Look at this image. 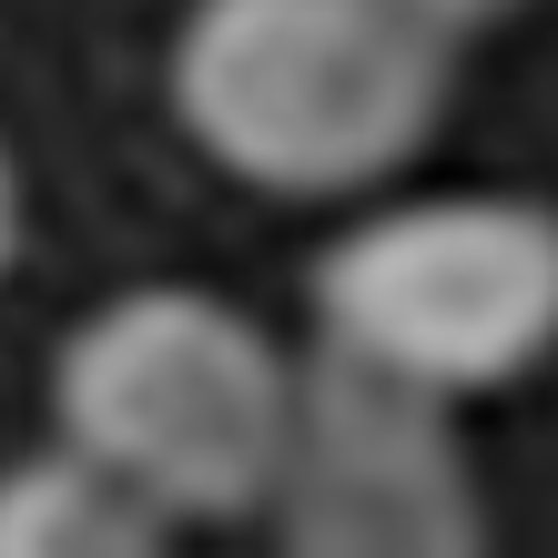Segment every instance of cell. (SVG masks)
<instances>
[{"label": "cell", "mask_w": 558, "mask_h": 558, "mask_svg": "<svg viewBox=\"0 0 558 558\" xmlns=\"http://www.w3.org/2000/svg\"><path fill=\"white\" fill-rule=\"evenodd\" d=\"M447 407L457 397L325 336L305 366V416H294L284 487H275V538L336 548V558L487 548V508H477V477H468V447H457Z\"/></svg>", "instance_id": "cell-4"}, {"label": "cell", "mask_w": 558, "mask_h": 558, "mask_svg": "<svg viewBox=\"0 0 558 558\" xmlns=\"http://www.w3.org/2000/svg\"><path fill=\"white\" fill-rule=\"evenodd\" d=\"M51 416L102 468H122L173 518H254L275 508L305 366L244 305L204 284H133L92 305L51 355Z\"/></svg>", "instance_id": "cell-2"}, {"label": "cell", "mask_w": 558, "mask_h": 558, "mask_svg": "<svg viewBox=\"0 0 558 558\" xmlns=\"http://www.w3.org/2000/svg\"><path fill=\"white\" fill-rule=\"evenodd\" d=\"M162 538L173 518L82 437H51L41 457L0 468V558H143Z\"/></svg>", "instance_id": "cell-5"}, {"label": "cell", "mask_w": 558, "mask_h": 558, "mask_svg": "<svg viewBox=\"0 0 558 558\" xmlns=\"http://www.w3.org/2000/svg\"><path fill=\"white\" fill-rule=\"evenodd\" d=\"M173 122L254 193H366L447 122L457 31L416 0H193Z\"/></svg>", "instance_id": "cell-1"}, {"label": "cell", "mask_w": 558, "mask_h": 558, "mask_svg": "<svg viewBox=\"0 0 558 558\" xmlns=\"http://www.w3.org/2000/svg\"><path fill=\"white\" fill-rule=\"evenodd\" d=\"M437 31H457V41H477V31H498V21H518L529 0H416Z\"/></svg>", "instance_id": "cell-6"}, {"label": "cell", "mask_w": 558, "mask_h": 558, "mask_svg": "<svg viewBox=\"0 0 558 558\" xmlns=\"http://www.w3.org/2000/svg\"><path fill=\"white\" fill-rule=\"evenodd\" d=\"M315 325L437 397H487L558 345V204L416 193L345 223L315 265Z\"/></svg>", "instance_id": "cell-3"}, {"label": "cell", "mask_w": 558, "mask_h": 558, "mask_svg": "<svg viewBox=\"0 0 558 558\" xmlns=\"http://www.w3.org/2000/svg\"><path fill=\"white\" fill-rule=\"evenodd\" d=\"M11 265H21V162L0 143V284H11Z\"/></svg>", "instance_id": "cell-7"}]
</instances>
